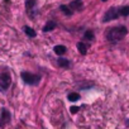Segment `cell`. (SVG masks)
<instances>
[{"label":"cell","instance_id":"cell-1","mask_svg":"<svg viewBox=\"0 0 129 129\" xmlns=\"http://www.w3.org/2000/svg\"><path fill=\"white\" fill-rule=\"evenodd\" d=\"M128 33V29L124 25H119V27H114L108 32V41L110 42H118L120 39H123Z\"/></svg>","mask_w":129,"mask_h":129},{"label":"cell","instance_id":"cell-2","mask_svg":"<svg viewBox=\"0 0 129 129\" xmlns=\"http://www.w3.org/2000/svg\"><path fill=\"white\" fill-rule=\"evenodd\" d=\"M20 77L22 80L28 84V85H37L39 81H41V76L38 75H34V74H30V72H27V71H23L20 74Z\"/></svg>","mask_w":129,"mask_h":129},{"label":"cell","instance_id":"cell-3","mask_svg":"<svg viewBox=\"0 0 129 129\" xmlns=\"http://www.w3.org/2000/svg\"><path fill=\"white\" fill-rule=\"evenodd\" d=\"M12 84V77L9 72H3L0 74V91H7V89Z\"/></svg>","mask_w":129,"mask_h":129},{"label":"cell","instance_id":"cell-4","mask_svg":"<svg viewBox=\"0 0 129 129\" xmlns=\"http://www.w3.org/2000/svg\"><path fill=\"white\" fill-rule=\"evenodd\" d=\"M119 9H116L115 7H113V8H110L105 14H104V19H103V22H109V20H114V19H116V18H119Z\"/></svg>","mask_w":129,"mask_h":129},{"label":"cell","instance_id":"cell-5","mask_svg":"<svg viewBox=\"0 0 129 129\" xmlns=\"http://www.w3.org/2000/svg\"><path fill=\"white\" fill-rule=\"evenodd\" d=\"M10 118H12V115H10L9 110L4 108L2 110V115H0V126L4 128L5 125H8L10 123Z\"/></svg>","mask_w":129,"mask_h":129},{"label":"cell","instance_id":"cell-6","mask_svg":"<svg viewBox=\"0 0 129 129\" xmlns=\"http://www.w3.org/2000/svg\"><path fill=\"white\" fill-rule=\"evenodd\" d=\"M70 8L72 10H82V8H84L82 0H74V2L70 4Z\"/></svg>","mask_w":129,"mask_h":129},{"label":"cell","instance_id":"cell-7","mask_svg":"<svg viewBox=\"0 0 129 129\" xmlns=\"http://www.w3.org/2000/svg\"><path fill=\"white\" fill-rule=\"evenodd\" d=\"M36 5H37V0H25V8H27V12L29 14L36 8Z\"/></svg>","mask_w":129,"mask_h":129},{"label":"cell","instance_id":"cell-8","mask_svg":"<svg viewBox=\"0 0 129 129\" xmlns=\"http://www.w3.org/2000/svg\"><path fill=\"white\" fill-rule=\"evenodd\" d=\"M59 9H61V12H62L64 15H67V17H71V15L74 14V10H72L70 7H66V5H61V7H59Z\"/></svg>","mask_w":129,"mask_h":129},{"label":"cell","instance_id":"cell-9","mask_svg":"<svg viewBox=\"0 0 129 129\" xmlns=\"http://www.w3.org/2000/svg\"><path fill=\"white\" fill-rule=\"evenodd\" d=\"M66 47L64 46H62V44H58V46H56L54 47V53L56 54H58V56H62V54H64L66 53Z\"/></svg>","mask_w":129,"mask_h":129},{"label":"cell","instance_id":"cell-10","mask_svg":"<svg viewBox=\"0 0 129 129\" xmlns=\"http://www.w3.org/2000/svg\"><path fill=\"white\" fill-rule=\"evenodd\" d=\"M56 22H53V20H49L44 27H43V32H51V30H53L54 28H56Z\"/></svg>","mask_w":129,"mask_h":129},{"label":"cell","instance_id":"cell-11","mask_svg":"<svg viewBox=\"0 0 129 129\" xmlns=\"http://www.w3.org/2000/svg\"><path fill=\"white\" fill-rule=\"evenodd\" d=\"M24 33L28 36V37H30V38H34L36 36H37V33H36V30L33 29V28H30V27H24Z\"/></svg>","mask_w":129,"mask_h":129},{"label":"cell","instance_id":"cell-12","mask_svg":"<svg viewBox=\"0 0 129 129\" xmlns=\"http://www.w3.org/2000/svg\"><path fill=\"white\" fill-rule=\"evenodd\" d=\"M77 49H79V52H80L81 54H84V56L87 53V47H86V44L82 43V42H79V43H77Z\"/></svg>","mask_w":129,"mask_h":129},{"label":"cell","instance_id":"cell-13","mask_svg":"<svg viewBox=\"0 0 129 129\" xmlns=\"http://www.w3.org/2000/svg\"><path fill=\"white\" fill-rule=\"evenodd\" d=\"M58 66H61V67H63V69H66V67H69L70 66V62H69V59H66V58H58Z\"/></svg>","mask_w":129,"mask_h":129},{"label":"cell","instance_id":"cell-14","mask_svg":"<svg viewBox=\"0 0 129 129\" xmlns=\"http://www.w3.org/2000/svg\"><path fill=\"white\" fill-rule=\"evenodd\" d=\"M67 99H69L70 101H77V100L80 99V95H79L77 92H71V94H69Z\"/></svg>","mask_w":129,"mask_h":129},{"label":"cell","instance_id":"cell-15","mask_svg":"<svg viewBox=\"0 0 129 129\" xmlns=\"http://www.w3.org/2000/svg\"><path fill=\"white\" fill-rule=\"evenodd\" d=\"M119 14L121 17H128L129 15V7H123L119 9Z\"/></svg>","mask_w":129,"mask_h":129},{"label":"cell","instance_id":"cell-16","mask_svg":"<svg viewBox=\"0 0 129 129\" xmlns=\"http://www.w3.org/2000/svg\"><path fill=\"white\" fill-rule=\"evenodd\" d=\"M84 37H85L86 39H89V41H92V39H94V33H92V30H86L85 34H84Z\"/></svg>","mask_w":129,"mask_h":129},{"label":"cell","instance_id":"cell-17","mask_svg":"<svg viewBox=\"0 0 129 129\" xmlns=\"http://www.w3.org/2000/svg\"><path fill=\"white\" fill-rule=\"evenodd\" d=\"M70 109H71V113H72V114H76V113L79 111V106H71Z\"/></svg>","mask_w":129,"mask_h":129},{"label":"cell","instance_id":"cell-18","mask_svg":"<svg viewBox=\"0 0 129 129\" xmlns=\"http://www.w3.org/2000/svg\"><path fill=\"white\" fill-rule=\"evenodd\" d=\"M103 2H106V0H103Z\"/></svg>","mask_w":129,"mask_h":129}]
</instances>
